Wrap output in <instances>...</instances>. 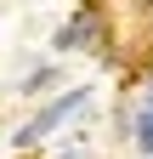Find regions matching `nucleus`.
<instances>
[{"label": "nucleus", "instance_id": "obj_1", "mask_svg": "<svg viewBox=\"0 0 153 159\" xmlns=\"http://www.w3.org/2000/svg\"><path fill=\"white\" fill-rule=\"evenodd\" d=\"M85 102H91V91H85V85H80V91H68V97H57L51 108H40V114H34L23 131H17V148H23V142H40V136H46L51 125H63V119H68L74 108H85Z\"/></svg>", "mask_w": 153, "mask_h": 159}, {"label": "nucleus", "instance_id": "obj_2", "mask_svg": "<svg viewBox=\"0 0 153 159\" xmlns=\"http://www.w3.org/2000/svg\"><path fill=\"white\" fill-rule=\"evenodd\" d=\"M91 34H97V11H91V6H85V11H74V17H68V23H63V29H57V40H51V46H57V51H80V46H85V40H91Z\"/></svg>", "mask_w": 153, "mask_h": 159}, {"label": "nucleus", "instance_id": "obj_3", "mask_svg": "<svg viewBox=\"0 0 153 159\" xmlns=\"http://www.w3.org/2000/svg\"><path fill=\"white\" fill-rule=\"evenodd\" d=\"M23 91H28V97H40V91H51V68H34V74L23 80Z\"/></svg>", "mask_w": 153, "mask_h": 159}, {"label": "nucleus", "instance_id": "obj_4", "mask_svg": "<svg viewBox=\"0 0 153 159\" xmlns=\"http://www.w3.org/2000/svg\"><path fill=\"white\" fill-rule=\"evenodd\" d=\"M136 142L153 153V91H147V114H142V136H136Z\"/></svg>", "mask_w": 153, "mask_h": 159}, {"label": "nucleus", "instance_id": "obj_5", "mask_svg": "<svg viewBox=\"0 0 153 159\" xmlns=\"http://www.w3.org/2000/svg\"><path fill=\"white\" fill-rule=\"evenodd\" d=\"M142 6H153V0H142Z\"/></svg>", "mask_w": 153, "mask_h": 159}]
</instances>
